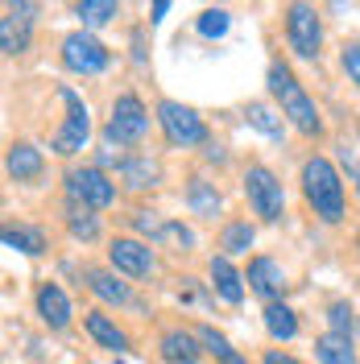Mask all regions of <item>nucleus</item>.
Listing matches in <instances>:
<instances>
[{
	"label": "nucleus",
	"instance_id": "obj_1",
	"mask_svg": "<svg viewBox=\"0 0 360 364\" xmlns=\"http://www.w3.org/2000/svg\"><path fill=\"white\" fill-rule=\"evenodd\" d=\"M302 186H307V199L315 203V215H323L327 224H336L344 215V186L327 158H311L302 166Z\"/></svg>",
	"mask_w": 360,
	"mask_h": 364
},
{
	"label": "nucleus",
	"instance_id": "obj_2",
	"mask_svg": "<svg viewBox=\"0 0 360 364\" xmlns=\"http://www.w3.org/2000/svg\"><path fill=\"white\" fill-rule=\"evenodd\" d=\"M270 91L282 100V108H286V116L294 120V129H298V133L319 136V129H323V124H319L315 104L307 100V91L298 87V79H294L282 63H273V67H270Z\"/></svg>",
	"mask_w": 360,
	"mask_h": 364
},
{
	"label": "nucleus",
	"instance_id": "obj_3",
	"mask_svg": "<svg viewBox=\"0 0 360 364\" xmlns=\"http://www.w3.org/2000/svg\"><path fill=\"white\" fill-rule=\"evenodd\" d=\"M245 195L248 203H253V211L261 215V220H282V207H286V195H282V182L273 178L265 166H253L245 174Z\"/></svg>",
	"mask_w": 360,
	"mask_h": 364
},
{
	"label": "nucleus",
	"instance_id": "obj_4",
	"mask_svg": "<svg viewBox=\"0 0 360 364\" xmlns=\"http://www.w3.org/2000/svg\"><path fill=\"white\" fill-rule=\"evenodd\" d=\"M63 95V104H67V124L58 129V136H54V154H79L83 145H88V133H91V120H88V104L75 95L70 87L58 91Z\"/></svg>",
	"mask_w": 360,
	"mask_h": 364
},
{
	"label": "nucleus",
	"instance_id": "obj_5",
	"mask_svg": "<svg viewBox=\"0 0 360 364\" xmlns=\"http://www.w3.org/2000/svg\"><path fill=\"white\" fill-rule=\"evenodd\" d=\"M162 129H166V136L174 141V145H203L207 141V129H203V120L186 104H179V100H162Z\"/></svg>",
	"mask_w": 360,
	"mask_h": 364
},
{
	"label": "nucleus",
	"instance_id": "obj_6",
	"mask_svg": "<svg viewBox=\"0 0 360 364\" xmlns=\"http://www.w3.org/2000/svg\"><path fill=\"white\" fill-rule=\"evenodd\" d=\"M286 33H290L294 54H302V58H315L319 54L323 29H319V13L311 4H290V13H286Z\"/></svg>",
	"mask_w": 360,
	"mask_h": 364
},
{
	"label": "nucleus",
	"instance_id": "obj_7",
	"mask_svg": "<svg viewBox=\"0 0 360 364\" xmlns=\"http://www.w3.org/2000/svg\"><path fill=\"white\" fill-rule=\"evenodd\" d=\"M145 129H149V112L141 108V100L137 95H120L116 100V108H112V120H108V141H141L145 136Z\"/></svg>",
	"mask_w": 360,
	"mask_h": 364
},
{
	"label": "nucleus",
	"instance_id": "obj_8",
	"mask_svg": "<svg viewBox=\"0 0 360 364\" xmlns=\"http://www.w3.org/2000/svg\"><path fill=\"white\" fill-rule=\"evenodd\" d=\"M67 195L70 203L108 207L116 199V186L104 178V170H75V174H67Z\"/></svg>",
	"mask_w": 360,
	"mask_h": 364
},
{
	"label": "nucleus",
	"instance_id": "obj_9",
	"mask_svg": "<svg viewBox=\"0 0 360 364\" xmlns=\"http://www.w3.org/2000/svg\"><path fill=\"white\" fill-rule=\"evenodd\" d=\"M63 63L70 70H79V75H100L108 67V50H104V42H95L91 33H70L63 42Z\"/></svg>",
	"mask_w": 360,
	"mask_h": 364
},
{
	"label": "nucleus",
	"instance_id": "obj_10",
	"mask_svg": "<svg viewBox=\"0 0 360 364\" xmlns=\"http://www.w3.org/2000/svg\"><path fill=\"white\" fill-rule=\"evenodd\" d=\"M33 4H9L0 17V50L4 54H21L29 46V25H33Z\"/></svg>",
	"mask_w": 360,
	"mask_h": 364
},
{
	"label": "nucleus",
	"instance_id": "obj_11",
	"mask_svg": "<svg viewBox=\"0 0 360 364\" xmlns=\"http://www.w3.org/2000/svg\"><path fill=\"white\" fill-rule=\"evenodd\" d=\"M108 261L120 273H129V277H145V273L154 269V252H149V245H141V240H112Z\"/></svg>",
	"mask_w": 360,
	"mask_h": 364
},
{
	"label": "nucleus",
	"instance_id": "obj_12",
	"mask_svg": "<svg viewBox=\"0 0 360 364\" xmlns=\"http://www.w3.org/2000/svg\"><path fill=\"white\" fill-rule=\"evenodd\" d=\"M248 286H253L261 298H277L282 290H286L282 265L270 261V257H253V265H248Z\"/></svg>",
	"mask_w": 360,
	"mask_h": 364
},
{
	"label": "nucleus",
	"instance_id": "obj_13",
	"mask_svg": "<svg viewBox=\"0 0 360 364\" xmlns=\"http://www.w3.org/2000/svg\"><path fill=\"white\" fill-rule=\"evenodd\" d=\"M38 311H42V318L50 327H67L70 323V302L58 286H42L38 290Z\"/></svg>",
	"mask_w": 360,
	"mask_h": 364
},
{
	"label": "nucleus",
	"instance_id": "obj_14",
	"mask_svg": "<svg viewBox=\"0 0 360 364\" xmlns=\"http://www.w3.org/2000/svg\"><path fill=\"white\" fill-rule=\"evenodd\" d=\"M9 174L17 182L38 178V174H42V154H38L33 145H13V149H9Z\"/></svg>",
	"mask_w": 360,
	"mask_h": 364
},
{
	"label": "nucleus",
	"instance_id": "obj_15",
	"mask_svg": "<svg viewBox=\"0 0 360 364\" xmlns=\"http://www.w3.org/2000/svg\"><path fill=\"white\" fill-rule=\"evenodd\" d=\"M162 356L170 364H195L199 360V348H195V340L186 331H166L162 336Z\"/></svg>",
	"mask_w": 360,
	"mask_h": 364
},
{
	"label": "nucleus",
	"instance_id": "obj_16",
	"mask_svg": "<svg viewBox=\"0 0 360 364\" xmlns=\"http://www.w3.org/2000/svg\"><path fill=\"white\" fill-rule=\"evenodd\" d=\"M211 282H216V290H220V294H224L228 302H232V306H236V302L245 298V286H240V273L232 269V265H228L224 257H216V261H211Z\"/></svg>",
	"mask_w": 360,
	"mask_h": 364
},
{
	"label": "nucleus",
	"instance_id": "obj_17",
	"mask_svg": "<svg viewBox=\"0 0 360 364\" xmlns=\"http://www.w3.org/2000/svg\"><path fill=\"white\" fill-rule=\"evenodd\" d=\"M315 348H319V360H323V364H356V352H352L348 336L327 331V336H319Z\"/></svg>",
	"mask_w": 360,
	"mask_h": 364
},
{
	"label": "nucleus",
	"instance_id": "obj_18",
	"mask_svg": "<svg viewBox=\"0 0 360 364\" xmlns=\"http://www.w3.org/2000/svg\"><path fill=\"white\" fill-rule=\"evenodd\" d=\"M265 327H270L273 340H294V336H298V318H294V311L282 306V302H270V306H265Z\"/></svg>",
	"mask_w": 360,
	"mask_h": 364
},
{
	"label": "nucleus",
	"instance_id": "obj_19",
	"mask_svg": "<svg viewBox=\"0 0 360 364\" xmlns=\"http://www.w3.org/2000/svg\"><path fill=\"white\" fill-rule=\"evenodd\" d=\"M88 286H91V294H100L104 302H129V286L125 282H116L112 273H100V269H88Z\"/></svg>",
	"mask_w": 360,
	"mask_h": 364
},
{
	"label": "nucleus",
	"instance_id": "obj_20",
	"mask_svg": "<svg viewBox=\"0 0 360 364\" xmlns=\"http://www.w3.org/2000/svg\"><path fill=\"white\" fill-rule=\"evenodd\" d=\"M199 343H203V348H207V352H211L220 364H245V356H240V352H236V348H232V343H228L224 336L216 331V327H199Z\"/></svg>",
	"mask_w": 360,
	"mask_h": 364
},
{
	"label": "nucleus",
	"instance_id": "obj_21",
	"mask_svg": "<svg viewBox=\"0 0 360 364\" xmlns=\"http://www.w3.org/2000/svg\"><path fill=\"white\" fill-rule=\"evenodd\" d=\"M88 331L104 343V348H116V352H120V348H129V336H125L116 323H108L104 315H88Z\"/></svg>",
	"mask_w": 360,
	"mask_h": 364
},
{
	"label": "nucleus",
	"instance_id": "obj_22",
	"mask_svg": "<svg viewBox=\"0 0 360 364\" xmlns=\"http://www.w3.org/2000/svg\"><path fill=\"white\" fill-rule=\"evenodd\" d=\"M4 245H9V249L29 252V257H38V252L46 249V240H42L38 228H4Z\"/></svg>",
	"mask_w": 360,
	"mask_h": 364
},
{
	"label": "nucleus",
	"instance_id": "obj_23",
	"mask_svg": "<svg viewBox=\"0 0 360 364\" xmlns=\"http://www.w3.org/2000/svg\"><path fill=\"white\" fill-rule=\"evenodd\" d=\"M186 195H191V207H195V215H207V220H211V215H216V211H220V195H216V191H211V186H207V182H191V191H186Z\"/></svg>",
	"mask_w": 360,
	"mask_h": 364
},
{
	"label": "nucleus",
	"instance_id": "obj_24",
	"mask_svg": "<svg viewBox=\"0 0 360 364\" xmlns=\"http://www.w3.org/2000/svg\"><path fill=\"white\" fill-rule=\"evenodd\" d=\"M125 178H129V186H154L158 166L149 158H133V161H125Z\"/></svg>",
	"mask_w": 360,
	"mask_h": 364
},
{
	"label": "nucleus",
	"instance_id": "obj_25",
	"mask_svg": "<svg viewBox=\"0 0 360 364\" xmlns=\"http://www.w3.org/2000/svg\"><path fill=\"white\" fill-rule=\"evenodd\" d=\"M75 13H79L88 25H104V21H112V17H116V4H112V0H83Z\"/></svg>",
	"mask_w": 360,
	"mask_h": 364
},
{
	"label": "nucleus",
	"instance_id": "obj_26",
	"mask_svg": "<svg viewBox=\"0 0 360 364\" xmlns=\"http://www.w3.org/2000/svg\"><path fill=\"white\" fill-rule=\"evenodd\" d=\"M248 124H253V129H261L265 136H282V120H277L265 104H248Z\"/></svg>",
	"mask_w": 360,
	"mask_h": 364
},
{
	"label": "nucleus",
	"instance_id": "obj_27",
	"mask_svg": "<svg viewBox=\"0 0 360 364\" xmlns=\"http://www.w3.org/2000/svg\"><path fill=\"white\" fill-rule=\"evenodd\" d=\"M248 245H253V228L248 224H228L224 228V240H220L224 252H248Z\"/></svg>",
	"mask_w": 360,
	"mask_h": 364
},
{
	"label": "nucleus",
	"instance_id": "obj_28",
	"mask_svg": "<svg viewBox=\"0 0 360 364\" xmlns=\"http://www.w3.org/2000/svg\"><path fill=\"white\" fill-rule=\"evenodd\" d=\"M199 33L203 38H224L228 33V13L224 9H207L199 17Z\"/></svg>",
	"mask_w": 360,
	"mask_h": 364
},
{
	"label": "nucleus",
	"instance_id": "obj_29",
	"mask_svg": "<svg viewBox=\"0 0 360 364\" xmlns=\"http://www.w3.org/2000/svg\"><path fill=\"white\" fill-rule=\"evenodd\" d=\"M70 236H75V240H95V236H100L95 215H83V211L75 207V211H70Z\"/></svg>",
	"mask_w": 360,
	"mask_h": 364
},
{
	"label": "nucleus",
	"instance_id": "obj_30",
	"mask_svg": "<svg viewBox=\"0 0 360 364\" xmlns=\"http://www.w3.org/2000/svg\"><path fill=\"white\" fill-rule=\"evenodd\" d=\"M327 318H332L336 336H348V331H352V306H348V302H332V311H327Z\"/></svg>",
	"mask_w": 360,
	"mask_h": 364
},
{
	"label": "nucleus",
	"instance_id": "obj_31",
	"mask_svg": "<svg viewBox=\"0 0 360 364\" xmlns=\"http://www.w3.org/2000/svg\"><path fill=\"white\" fill-rule=\"evenodd\" d=\"M137 232H145V236L162 240V232H166V220H158L154 211H137Z\"/></svg>",
	"mask_w": 360,
	"mask_h": 364
},
{
	"label": "nucleus",
	"instance_id": "obj_32",
	"mask_svg": "<svg viewBox=\"0 0 360 364\" xmlns=\"http://www.w3.org/2000/svg\"><path fill=\"white\" fill-rule=\"evenodd\" d=\"M344 70L352 75V83H360V42L344 50Z\"/></svg>",
	"mask_w": 360,
	"mask_h": 364
},
{
	"label": "nucleus",
	"instance_id": "obj_33",
	"mask_svg": "<svg viewBox=\"0 0 360 364\" xmlns=\"http://www.w3.org/2000/svg\"><path fill=\"white\" fill-rule=\"evenodd\" d=\"M162 240H179V245H191L195 236H191V228H182V224H166V232H162Z\"/></svg>",
	"mask_w": 360,
	"mask_h": 364
},
{
	"label": "nucleus",
	"instance_id": "obj_34",
	"mask_svg": "<svg viewBox=\"0 0 360 364\" xmlns=\"http://www.w3.org/2000/svg\"><path fill=\"white\" fill-rule=\"evenodd\" d=\"M261 364H298V360H294V356H282V352H265Z\"/></svg>",
	"mask_w": 360,
	"mask_h": 364
},
{
	"label": "nucleus",
	"instance_id": "obj_35",
	"mask_svg": "<svg viewBox=\"0 0 360 364\" xmlns=\"http://www.w3.org/2000/svg\"><path fill=\"white\" fill-rule=\"evenodd\" d=\"M166 13H170V4H166V0H158V4H154V21H162Z\"/></svg>",
	"mask_w": 360,
	"mask_h": 364
},
{
	"label": "nucleus",
	"instance_id": "obj_36",
	"mask_svg": "<svg viewBox=\"0 0 360 364\" xmlns=\"http://www.w3.org/2000/svg\"><path fill=\"white\" fill-rule=\"evenodd\" d=\"M352 170V178H356V191H360V166H348Z\"/></svg>",
	"mask_w": 360,
	"mask_h": 364
}]
</instances>
